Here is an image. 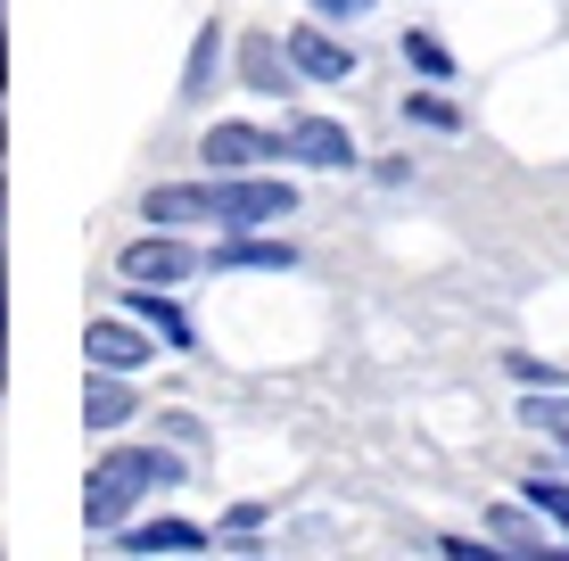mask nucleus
Here are the masks:
<instances>
[{
	"mask_svg": "<svg viewBox=\"0 0 569 561\" xmlns=\"http://www.w3.org/2000/svg\"><path fill=\"white\" fill-rule=\"evenodd\" d=\"M124 314H141L149 331L173 347V355H190V347H199V331H190V314H182V298H166V289H149V281H124Z\"/></svg>",
	"mask_w": 569,
	"mask_h": 561,
	"instance_id": "1a4fd4ad",
	"label": "nucleus"
},
{
	"mask_svg": "<svg viewBox=\"0 0 569 561\" xmlns=\"http://www.w3.org/2000/svg\"><path fill=\"white\" fill-rule=\"evenodd\" d=\"M116 273H124V281H149V289H182L190 273H207V257H199L190 240H173V231H157V223H149L141 240L116 257Z\"/></svg>",
	"mask_w": 569,
	"mask_h": 561,
	"instance_id": "39448f33",
	"label": "nucleus"
},
{
	"mask_svg": "<svg viewBox=\"0 0 569 561\" xmlns=\"http://www.w3.org/2000/svg\"><path fill=\"white\" fill-rule=\"evenodd\" d=\"M405 67H413V74H429V83H446V74H455V50H446L438 42V33H405Z\"/></svg>",
	"mask_w": 569,
	"mask_h": 561,
	"instance_id": "dca6fc26",
	"label": "nucleus"
},
{
	"mask_svg": "<svg viewBox=\"0 0 569 561\" xmlns=\"http://www.w3.org/2000/svg\"><path fill=\"white\" fill-rule=\"evenodd\" d=\"M157 347H166V339H157L141 314H100L83 331V363H91V372H124L132 380V372H149V363H157Z\"/></svg>",
	"mask_w": 569,
	"mask_h": 561,
	"instance_id": "7ed1b4c3",
	"label": "nucleus"
},
{
	"mask_svg": "<svg viewBox=\"0 0 569 561\" xmlns=\"http://www.w3.org/2000/svg\"><path fill=\"white\" fill-rule=\"evenodd\" d=\"M173 561H199V553H173Z\"/></svg>",
	"mask_w": 569,
	"mask_h": 561,
	"instance_id": "393cba45",
	"label": "nucleus"
},
{
	"mask_svg": "<svg viewBox=\"0 0 569 561\" xmlns=\"http://www.w3.org/2000/svg\"><path fill=\"white\" fill-rule=\"evenodd\" d=\"M503 372H512L520 389H561V363H537V355H503Z\"/></svg>",
	"mask_w": 569,
	"mask_h": 561,
	"instance_id": "a211bd4d",
	"label": "nucleus"
},
{
	"mask_svg": "<svg viewBox=\"0 0 569 561\" xmlns=\"http://www.w3.org/2000/svg\"><path fill=\"white\" fill-rule=\"evenodd\" d=\"M214 545V529H199V520H182V512H141V520H124L116 529V553L124 561H173V553H207Z\"/></svg>",
	"mask_w": 569,
	"mask_h": 561,
	"instance_id": "423d86ee",
	"label": "nucleus"
},
{
	"mask_svg": "<svg viewBox=\"0 0 569 561\" xmlns=\"http://www.w3.org/2000/svg\"><path fill=\"white\" fill-rule=\"evenodd\" d=\"M520 495L545 512V529H561V537H569V479H553V471H528V479H520Z\"/></svg>",
	"mask_w": 569,
	"mask_h": 561,
	"instance_id": "2eb2a0df",
	"label": "nucleus"
},
{
	"mask_svg": "<svg viewBox=\"0 0 569 561\" xmlns=\"http://www.w3.org/2000/svg\"><path fill=\"white\" fill-rule=\"evenodd\" d=\"M141 413V397H132L124 372H83V430H124V421Z\"/></svg>",
	"mask_w": 569,
	"mask_h": 561,
	"instance_id": "ddd939ff",
	"label": "nucleus"
},
{
	"mask_svg": "<svg viewBox=\"0 0 569 561\" xmlns=\"http://www.w3.org/2000/svg\"><path fill=\"white\" fill-rule=\"evenodd\" d=\"M214 207H223V231H264L298 216V190L281 173H214Z\"/></svg>",
	"mask_w": 569,
	"mask_h": 561,
	"instance_id": "f03ea898",
	"label": "nucleus"
},
{
	"mask_svg": "<svg viewBox=\"0 0 569 561\" xmlns=\"http://www.w3.org/2000/svg\"><path fill=\"white\" fill-rule=\"evenodd\" d=\"M313 17L322 26H356V17H371V0H313Z\"/></svg>",
	"mask_w": 569,
	"mask_h": 561,
	"instance_id": "6ab92c4d",
	"label": "nucleus"
},
{
	"mask_svg": "<svg viewBox=\"0 0 569 561\" xmlns=\"http://www.w3.org/2000/svg\"><path fill=\"white\" fill-rule=\"evenodd\" d=\"M289 264H298V248H289V240H257V231H231V240L207 257V273H289Z\"/></svg>",
	"mask_w": 569,
	"mask_h": 561,
	"instance_id": "9b49d317",
	"label": "nucleus"
},
{
	"mask_svg": "<svg viewBox=\"0 0 569 561\" xmlns=\"http://www.w3.org/2000/svg\"><path fill=\"white\" fill-rule=\"evenodd\" d=\"M289 58H298L306 83H347V74H356V50H347L330 26H298L289 33Z\"/></svg>",
	"mask_w": 569,
	"mask_h": 561,
	"instance_id": "9d476101",
	"label": "nucleus"
},
{
	"mask_svg": "<svg viewBox=\"0 0 569 561\" xmlns=\"http://www.w3.org/2000/svg\"><path fill=\"white\" fill-rule=\"evenodd\" d=\"M214 67H223V26H199L190 67H182V100H207V91H214Z\"/></svg>",
	"mask_w": 569,
	"mask_h": 561,
	"instance_id": "4468645a",
	"label": "nucleus"
},
{
	"mask_svg": "<svg viewBox=\"0 0 569 561\" xmlns=\"http://www.w3.org/2000/svg\"><path fill=\"white\" fill-rule=\"evenodd\" d=\"M553 447H561V454H569V430H561V438H553Z\"/></svg>",
	"mask_w": 569,
	"mask_h": 561,
	"instance_id": "b1692460",
	"label": "nucleus"
},
{
	"mask_svg": "<svg viewBox=\"0 0 569 561\" xmlns=\"http://www.w3.org/2000/svg\"><path fill=\"white\" fill-rule=\"evenodd\" d=\"M289 74H298V58H289V42H272V33H248L240 42V83L257 91V100H281Z\"/></svg>",
	"mask_w": 569,
	"mask_h": 561,
	"instance_id": "f8f14e48",
	"label": "nucleus"
},
{
	"mask_svg": "<svg viewBox=\"0 0 569 561\" xmlns=\"http://www.w3.org/2000/svg\"><path fill=\"white\" fill-rule=\"evenodd\" d=\"M182 479H190L182 447H116V454H100L83 471V529L116 537L132 512L149 504V488H182Z\"/></svg>",
	"mask_w": 569,
	"mask_h": 561,
	"instance_id": "f257e3e1",
	"label": "nucleus"
},
{
	"mask_svg": "<svg viewBox=\"0 0 569 561\" xmlns=\"http://www.w3.org/2000/svg\"><path fill=\"white\" fill-rule=\"evenodd\" d=\"M141 216L157 231H190V223H223V207H214V182H157L141 199Z\"/></svg>",
	"mask_w": 569,
	"mask_h": 561,
	"instance_id": "0eeeda50",
	"label": "nucleus"
},
{
	"mask_svg": "<svg viewBox=\"0 0 569 561\" xmlns=\"http://www.w3.org/2000/svg\"><path fill=\"white\" fill-rule=\"evenodd\" d=\"M512 561H569V537H537V545H512Z\"/></svg>",
	"mask_w": 569,
	"mask_h": 561,
	"instance_id": "412c9836",
	"label": "nucleus"
},
{
	"mask_svg": "<svg viewBox=\"0 0 569 561\" xmlns=\"http://www.w3.org/2000/svg\"><path fill=\"white\" fill-rule=\"evenodd\" d=\"M487 561H512V545H503V553H487Z\"/></svg>",
	"mask_w": 569,
	"mask_h": 561,
	"instance_id": "5701e85b",
	"label": "nucleus"
},
{
	"mask_svg": "<svg viewBox=\"0 0 569 561\" xmlns=\"http://www.w3.org/2000/svg\"><path fill=\"white\" fill-rule=\"evenodd\" d=\"M157 430H166L173 447H199V421H190V413H166V421H157Z\"/></svg>",
	"mask_w": 569,
	"mask_h": 561,
	"instance_id": "4be33fe9",
	"label": "nucleus"
},
{
	"mask_svg": "<svg viewBox=\"0 0 569 561\" xmlns=\"http://www.w3.org/2000/svg\"><path fill=\"white\" fill-rule=\"evenodd\" d=\"M240 561H264V553H240Z\"/></svg>",
	"mask_w": 569,
	"mask_h": 561,
	"instance_id": "a878e982",
	"label": "nucleus"
},
{
	"mask_svg": "<svg viewBox=\"0 0 569 561\" xmlns=\"http://www.w3.org/2000/svg\"><path fill=\"white\" fill-rule=\"evenodd\" d=\"M438 553H446V561H487V553H503V545H479V537H438Z\"/></svg>",
	"mask_w": 569,
	"mask_h": 561,
	"instance_id": "aec40b11",
	"label": "nucleus"
},
{
	"mask_svg": "<svg viewBox=\"0 0 569 561\" xmlns=\"http://www.w3.org/2000/svg\"><path fill=\"white\" fill-rule=\"evenodd\" d=\"M289 166L347 173V166H356V132H347V124H330V116H298V124H289Z\"/></svg>",
	"mask_w": 569,
	"mask_h": 561,
	"instance_id": "6e6552de",
	"label": "nucleus"
},
{
	"mask_svg": "<svg viewBox=\"0 0 569 561\" xmlns=\"http://www.w3.org/2000/svg\"><path fill=\"white\" fill-rule=\"evenodd\" d=\"M405 116L429 124V132H462V108L446 100V91H405Z\"/></svg>",
	"mask_w": 569,
	"mask_h": 561,
	"instance_id": "f3484780",
	"label": "nucleus"
},
{
	"mask_svg": "<svg viewBox=\"0 0 569 561\" xmlns=\"http://www.w3.org/2000/svg\"><path fill=\"white\" fill-rule=\"evenodd\" d=\"M199 166H207V173H257V166H289V132H264V124H207Z\"/></svg>",
	"mask_w": 569,
	"mask_h": 561,
	"instance_id": "20e7f679",
	"label": "nucleus"
}]
</instances>
